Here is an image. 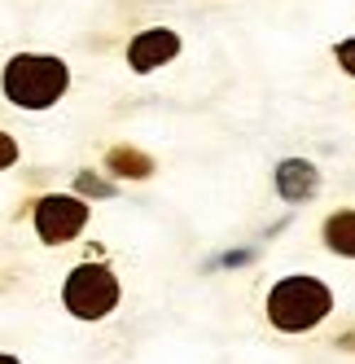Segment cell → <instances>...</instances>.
Returning <instances> with one entry per match:
<instances>
[{"instance_id": "obj_1", "label": "cell", "mask_w": 355, "mask_h": 364, "mask_svg": "<svg viewBox=\"0 0 355 364\" xmlns=\"http://www.w3.org/2000/svg\"><path fill=\"white\" fill-rule=\"evenodd\" d=\"M0 88H5V97L18 110H48V106H58L66 97L70 70L53 53H18V58L5 62Z\"/></svg>"}, {"instance_id": "obj_2", "label": "cell", "mask_w": 355, "mask_h": 364, "mask_svg": "<svg viewBox=\"0 0 355 364\" xmlns=\"http://www.w3.org/2000/svg\"><path fill=\"white\" fill-rule=\"evenodd\" d=\"M329 311H334V294L316 277H285L272 285L268 294V321L281 333H307L316 329Z\"/></svg>"}, {"instance_id": "obj_3", "label": "cell", "mask_w": 355, "mask_h": 364, "mask_svg": "<svg viewBox=\"0 0 355 364\" xmlns=\"http://www.w3.org/2000/svg\"><path fill=\"white\" fill-rule=\"evenodd\" d=\"M62 303L80 321H106L119 307V281L106 264H80V268H70L62 285Z\"/></svg>"}, {"instance_id": "obj_4", "label": "cell", "mask_w": 355, "mask_h": 364, "mask_svg": "<svg viewBox=\"0 0 355 364\" xmlns=\"http://www.w3.org/2000/svg\"><path fill=\"white\" fill-rule=\"evenodd\" d=\"M84 224H88V202L75 193H44L36 202V232L44 246H62L80 237Z\"/></svg>"}, {"instance_id": "obj_5", "label": "cell", "mask_w": 355, "mask_h": 364, "mask_svg": "<svg viewBox=\"0 0 355 364\" xmlns=\"http://www.w3.org/2000/svg\"><path fill=\"white\" fill-rule=\"evenodd\" d=\"M175 58H180V36L171 27H149L128 44V62H132L136 75H149V70H158V66H167Z\"/></svg>"}, {"instance_id": "obj_6", "label": "cell", "mask_w": 355, "mask_h": 364, "mask_svg": "<svg viewBox=\"0 0 355 364\" xmlns=\"http://www.w3.org/2000/svg\"><path fill=\"white\" fill-rule=\"evenodd\" d=\"M276 193L285 202H312L320 193V167L307 159H281L276 163Z\"/></svg>"}, {"instance_id": "obj_7", "label": "cell", "mask_w": 355, "mask_h": 364, "mask_svg": "<svg viewBox=\"0 0 355 364\" xmlns=\"http://www.w3.org/2000/svg\"><path fill=\"white\" fill-rule=\"evenodd\" d=\"M106 167L114 180H149L154 176V159L145 149H132V145H114L106 154Z\"/></svg>"}, {"instance_id": "obj_8", "label": "cell", "mask_w": 355, "mask_h": 364, "mask_svg": "<svg viewBox=\"0 0 355 364\" xmlns=\"http://www.w3.org/2000/svg\"><path fill=\"white\" fill-rule=\"evenodd\" d=\"M324 246L342 259H355V211H334L324 220Z\"/></svg>"}, {"instance_id": "obj_9", "label": "cell", "mask_w": 355, "mask_h": 364, "mask_svg": "<svg viewBox=\"0 0 355 364\" xmlns=\"http://www.w3.org/2000/svg\"><path fill=\"white\" fill-rule=\"evenodd\" d=\"M75 189H80V198H114V185L101 180V176H92V171H84L80 180H75Z\"/></svg>"}, {"instance_id": "obj_10", "label": "cell", "mask_w": 355, "mask_h": 364, "mask_svg": "<svg viewBox=\"0 0 355 364\" xmlns=\"http://www.w3.org/2000/svg\"><path fill=\"white\" fill-rule=\"evenodd\" d=\"M334 58H338V66H342V70L351 75V80H355V36H351V40H342V44L334 48Z\"/></svg>"}, {"instance_id": "obj_11", "label": "cell", "mask_w": 355, "mask_h": 364, "mask_svg": "<svg viewBox=\"0 0 355 364\" xmlns=\"http://www.w3.org/2000/svg\"><path fill=\"white\" fill-rule=\"evenodd\" d=\"M13 163H18V141H13L9 132H0V171L13 167Z\"/></svg>"}, {"instance_id": "obj_12", "label": "cell", "mask_w": 355, "mask_h": 364, "mask_svg": "<svg viewBox=\"0 0 355 364\" xmlns=\"http://www.w3.org/2000/svg\"><path fill=\"white\" fill-rule=\"evenodd\" d=\"M219 264L224 268H246V264H255V250H228Z\"/></svg>"}, {"instance_id": "obj_13", "label": "cell", "mask_w": 355, "mask_h": 364, "mask_svg": "<svg viewBox=\"0 0 355 364\" xmlns=\"http://www.w3.org/2000/svg\"><path fill=\"white\" fill-rule=\"evenodd\" d=\"M338 347H342V351H355V333H346V338H338Z\"/></svg>"}, {"instance_id": "obj_14", "label": "cell", "mask_w": 355, "mask_h": 364, "mask_svg": "<svg viewBox=\"0 0 355 364\" xmlns=\"http://www.w3.org/2000/svg\"><path fill=\"white\" fill-rule=\"evenodd\" d=\"M0 364H22V360H13V355H0Z\"/></svg>"}]
</instances>
